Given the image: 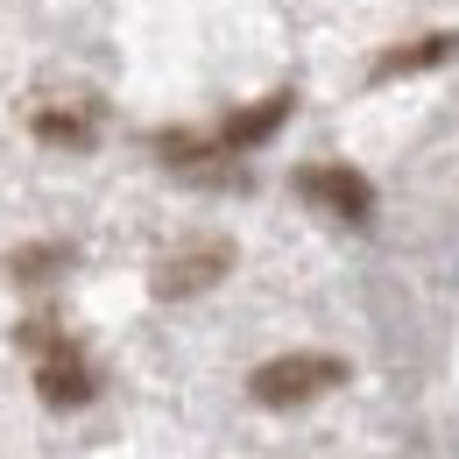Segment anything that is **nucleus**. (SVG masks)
<instances>
[{"instance_id": "obj_1", "label": "nucleus", "mask_w": 459, "mask_h": 459, "mask_svg": "<svg viewBox=\"0 0 459 459\" xmlns=\"http://www.w3.org/2000/svg\"><path fill=\"white\" fill-rule=\"evenodd\" d=\"M340 382H346L340 353H276V360H262L247 375V396L262 403V410H304V403H318L325 389H340Z\"/></svg>"}, {"instance_id": "obj_2", "label": "nucleus", "mask_w": 459, "mask_h": 459, "mask_svg": "<svg viewBox=\"0 0 459 459\" xmlns=\"http://www.w3.org/2000/svg\"><path fill=\"white\" fill-rule=\"evenodd\" d=\"M233 276V240H191V247H170L163 262H156V304H191V297H205V290H220Z\"/></svg>"}, {"instance_id": "obj_3", "label": "nucleus", "mask_w": 459, "mask_h": 459, "mask_svg": "<svg viewBox=\"0 0 459 459\" xmlns=\"http://www.w3.org/2000/svg\"><path fill=\"white\" fill-rule=\"evenodd\" d=\"M290 184H297L304 205L333 212V220H346V227H368V220H375V184L353 170V163H304Z\"/></svg>"}, {"instance_id": "obj_4", "label": "nucleus", "mask_w": 459, "mask_h": 459, "mask_svg": "<svg viewBox=\"0 0 459 459\" xmlns=\"http://www.w3.org/2000/svg\"><path fill=\"white\" fill-rule=\"evenodd\" d=\"M36 396L50 403V410H78V403L100 396V382H92L85 353H78L71 340H57V346H43V353H36Z\"/></svg>"}, {"instance_id": "obj_5", "label": "nucleus", "mask_w": 459, "mask_h": 459, "mask_svg": "<svg viewBox=\"0 0 459 459\" xmlns=\"http://www.w3.org/2000/svg\"><path fill=\"white\" fill-rule=\"evenodd\" d=\"M290 107H297L290 92H269V100H255V107L227 114V120H220V149H227V156H247V149H262V142H269V134H276V127L290 120Z\"/></svg>"}, {"instance_id": "obj_6", "label": "nucleus", "mask_w": 459, "mask_h": 459, "mask_svg": "<svg viewBox=\"0 0 459 459\" xmlns=\"http://www.w3.org/2000/svg\"><path fill=\"white\" fill-rule=\"evenodd\" d=\"M453 57H459V36H453V29L417 36V43H396V50L375 57V85H389V78H417V71H438V64H453Z\"/></svg>"}, {"instance_id": "obj_7", "label": "nucleus", "mask_w": 459, "mask_h": 459, "mask_svg": "<svg viewBox=\"0 0 459 459\" xmlns=\"http://www.w3.org/2000/svg\"><path fill=\"white\" fill-rule=\"evenodd\" d=\"M29 134L50 142V149H92L100 142V120H92V107H36Z\"/></svg>"}, {"instance_id": "obj_8", "label": "nucleus", "mask_w": 459, "mask_h": 459, "mask_svg": "<svg viewBox=\"0 0 459 459\" xmlns=\"http://www.w3.org/2000/svg\"><path fill=\"white\" fill-rule=\"evenodd\" d=\"M64 269H71V247H64V240H36V247H22V255L7 262L14 283H50V276H64Z\"/></svg>"}]
</instances>
